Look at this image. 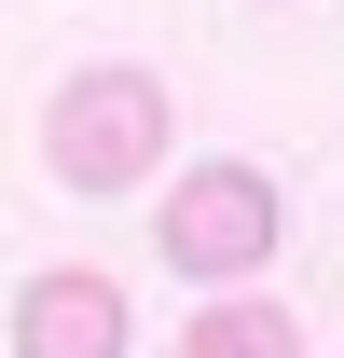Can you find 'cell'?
Masks as SVG:
<instances>
[{"mask_svg":"<svg viewBox=\"0 0 344 358\" xmlns=\"http://www.w3.org/2000/svg\"><path fill=\"white\" fill-rule=\"evenodd\" d=\"M166 138H179V110H166L152 69H69L55 110H42V166L96 207V193H138V179L166 166Z\"/></svg>","mask_w":344,"mask_h":358,"instance_id":"cell-1","label":"cell"},{"mask_svg":"<svg viewBox=\"0 0 344 358\" xmlns=\"http://www.w3.org/2000/svg\"><path fill=\"white\" fill-rule=\"evenodd\" d=\"M152 248H166L193 289H248L275 248H289V207H275V179L207 152L193 179H166V207H152Z\"/></svg>","mask_w":344,"mask_h":358,"instance_id":"cell-2","label":"cell"},{"mask_svg":"<svg viewBox=\"0 0 344 358\" xmlns=\"http://www.w3.org/2000/svg\"><path fill=\"white\" fill-rule=\"evenodd\" d=\"M124 289L110 275H83V262H55V275H28L14 289V358H124Z\"/></svg>","mask_w":344,"mask_h":358,"instance_id":"cell-3","label":"cell"},{"mask_svg":"<svg viewBox=\"0 0 344 358\" xmlns=\"http://www.w3.org/2000/svg\"><path fill=\"white\" fill-rule=\"evenodd\" d=\"M179 358H303V317H289V303H261V289H234V303H193Z\"/></svg>","mask_w":344,"mask_h":358,"instance_id":"cell-4","label":"cell"}]
</instances>
